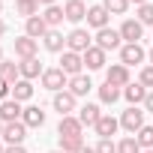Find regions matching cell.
I'll return each mask as SVG.
<instances>
[{"label": "cell", "mask_w": 153, "mask_h": 153, "mask_svg": "<svg viewBox=\"0 0 153 153\" xmlns=\"http://www.w3.org/2000/svg\"><path fill=\"white\" fill-rule=\"evenodd\" d=\"M42 87L60 93L63 87H69V75H66L60 66H57V69H45V72H42Z\"/></svg>", "instance_id": "cell-1"}, {"label": "cell", "mask_w": 153, "mask_h": 153, "mask_svg": "<svg viewBox=\"0 0 153 153\" xmlns=\"http://www.w3.org/2000/svg\"><path fill=\"white\" fill-rule=\"evenodd\" d=\"M90 33L87 30H81V27H75L69 36H66V51H75V54H84L87 48H90Z\"/></svg>", "instance_id": "cell-2"}, {"label": "cell", "mask_w": 153, "mask_h": 153, "mask_svg": "<svg viewBox=\"0 0 153 153\" xmlns=\"http://www.w3.org/2000/svg\"><path fill=\"white\" fill-rule=\"evenodd\" d=\"M120 30H111V27H102V30H96V45L108 54V51H114V48H123L120 45Z\"/></svg>", "instance_id": "cell-3"}, {"label": "cell", "mask_w": 153, "mask_h": 153, "mask_svg": "<svg viewBox=\"0 0 153 153\" xmlns=\"http://www.w3.org/2000/svg\"><path fill=\"white\" fill-rule=\"evenodd\" d=\"M60 69L69 75V78H75V75H81V69H84V57L75 54V51H63V57H60Z\"/></svg>", "instance_id": "cell-4"}, {"label": "cell", "mask_w": 153, "mask_h": 153, "mask_svg": "<svg viewBox=\"0 0 153 153\" xmlns=\"http://www.w3.org/2000/svg\"><path fill=\"white\" fill-rule=\"evenodd\" d=\"M144 57H147V54H144V48H141L138 42H135V45H132V42H126V45L120 48V63H123L126 69H129V66H135V63H144Z\"/></svg>", "instance_id": "cell-5"}, {"label": "cell", "mask_w": 153, "mask_h": 153, "mask_svg": "<svg viewBox=\"0 0 153 153\" xmlns=\"http://www.w3.org/2000/svg\"><path fill=\"white\" fill-rule=\"evenodd\" d=\"M24 138H27V126H24L21 120L3 126V141H6V147H15V144H21Z\"/></svg>", "instance_id": "cell-6"}, {"label": "cell", "mask_w": 153, "mask_h": 153, "mask_svg": "<svg viewBox=\"0 0 153 153\" xmlns=\"http://www.w3.org/2000/svg\"><path fill=\"white\" fill-rule=\"evenodd\" d=\"M120 126H123L126 132H132V135H135V132L144 126V111H138L135 105H132V108H126V111H123V117H120Z\"/></svg>", "instance_id": "cell-7"}, {"label": "cell", "mask_w": 153, "mask_h": 153, "mask_svg": "<svg viewBox=\"0 0 153 153\" xmlns=\"http://www.w3.org/2000/svg\"><path fill=\"white\" fill-rule=\"evenodd\" d=\"M21 114H24L21 102H15V99H3L0 102V120L3 123H15V120H21Z\"/></svg>", "instance_id": "cell-8"}, {"label": "cell", "mask_w": 153, "mask_h": 153, "mask_svg": "<svg viewBox=\"0 0 153 153\" xmlns=\"http://www.w3.org/2000/svg\"><path fill=\"white\" fill-rule=\"evenodd\" d=\"M141 33H144V24H141L138 18H126V21L120 24V36H123L126 42H132V45L141 39Z\"/></svg>", "instance_id": "cell-9"}, {"label": "cell", "mask_w": 153, "mask_h": 153, "mask_svg": "<svg viewBox=\"0 0 153 153\" xmlns=\"http://www.w3.org/2000/svg\"><path fill=\"white\" fill-rule=\"evenodd\" d=\"M81 129H84L81 120H78V117H72V114H69V117H60V123H57V135H60V138L81 135Z\"/></svg>", "instance_id": "cell-10"}, {"label": "cell", "mask_w": 153, "mask_h": 153, "mask_svg": "<svg viewBox=\"0 0 153 153\" xmlns=\"http://www.w3.org/2000/svg\"><path fill=\"white\" fill-rule=\"evenodd\" d=\"M108 15H111V12H108L102 3H96V6L87 9V24L96 27V30H102V27H108Z\"/></svg>", "instance_id": "cell-11"}, {"label": "cell", "mask_w": 153, "mask_h": 153, "mask_svg": "<svg viewBox=\"0 0 153 153\" xmlns=\"http://www.w3.org/2000/svg\"><path fill=\"white\" fill-rule=\"evenodd\" d=\"M45 33H48V24L42 21V15H33V18L24 21V36H30V39H45Z\"/></svg>", "instance_id": "cell-12"}, {"label": "cell", "mask_w": 153, "mask_h": 153, "mask_svg": "<svg viewBox=\"0 0 153 153\" xmlns=\"http://www.w3.org/2000/svg\"><path fill=\"white\" fill-rule=\"evenodd\" d=\"M105 81H108V84H117V87H126V84H129V69H126L123 63H114V66H108V72H105Z\"/></svg>", "instance_id": "cell-13"}, {"label": "cell", "mask_w": 153, "mask_h": 153, "mask_svg": "<svg viewBox=\"0 0 153 153\" xmlns=\"http://www.w3.org/2000/svg\"><path fill=\"white\" fill-rule=\"evenodd\" d=\"M147 93H150V90H147L141 81H135V84L129 81V84L123 87V96H126V102H129V105H138V102H144V99H147Z\"/></svg>", "instance_id": "cell-14"}, {"label": "cell", "mask_w": 153, "mask_h": 153, "mask_svg": "<svg viewBox=\"0 0 153 153\" xmlns=\"http://www.w3.org/2000/svg\"><path fill=\"white\" fill-rule=\"evenodd\" d=\"M54 108L60 111V117H69V114L75 111V96H72L69 90H60V93H54Z\"/></svg>", "instance_id": "cell-15"}, {"label": "cell", "mask_w": 153, "mask_h": 153, "mask_svg": "<svg viewBox=\"0 0 153 153\" xmlns=\"http://www.w3.org/2000/svg\"><path fill=\"white\" fill-rule=\"evenodd\" d=\"M36 48H39V42H36V39H30V36H21V39H15V54H18L21 60H30V57H36Z\"/></svg>", "instance_id": "cell-16"}, {"label": "cell", "mask_w": 153, "mask_h": 153, "mask_svg": "<svg viewBox=\"0 0 153 153\" xmlns=\"http://www.w3.org/2000/svg\"><path fill=\"white\" fill-rule=\"evenodd\" d=\"M81 57H84V66H87V69H102V66H105V51H102L99 45H90Z\"/></svg>", "instance_id": "cell-17"}, {"label": "cell", "mask_w": 153, "mask_h": 153, "mask_svg": "<svg viewBox=\"0 0 153 153\" xmlns=\"http://www.w3.org/2000/svg\"><path fill=\"white\" fill-rule=\"evenodd\" d=\"M99 117H102V111H99V105H93V102H87V105L78 108V120H81V126H96Z\"/></svg>", "instance_id": "cell-18"}, {"label": "cell", "mask_w": 153, "mask_h": 153, "mask_svg": "<svg viewBox=\"0 0 153 153\" xmlns=\"http://www.w3.org/2000/svg\"><path fill=\"white\" fill-rule=\"evenodd\" d=\"M21 123H24L27 129H36V126H42V123H45V111H42L39 105H30V108H24Z\"/></svg>", "instance_id": "cell-19"}, {"label": "cell", "mask_w": 153, "mask_h": 153, "mask_svg": "<svg viewBox=\"0 0 153 153\" xmlns=\"http://www.w3.org/2000/svg\"><path fill=\"white\" fill-rule=\"evenodd\" d=\"M18 69H21V78H27V81H33V78H42V63L36 60V57H30V60H21L18 63Z\"/></svg>", "instance_id": "cell-20"}, {"label": "cell", "mask_w": 153, "mask_h": 153, "mask_svg": "<svg viewBox=\"0 0 153 153\" xmlns=\"http://www.w3.org/2000/svg\"><path fill=\"white\" fill-rule=\"evenodd\" d=\"M90 87H93V81L87 78V75H75V78H69V93H72L75 99H78V96H87Z\"/></svg>", "instance_id": "cell-21"}, {"label": "cell", "mask_w": 153, "mask_h": 153, "mask_svg": "<svg viewBox=\"0 0 153 153\" xmlns=\"http://www.w3.org/2000/svg\"><path fill=\"white\" fill-rule=\"evenodd\" d=\"M63 12H66V21H72V24H78L81 18H87V6L81 3V0H69V3L63 6Z\"/></svg>", "instance_id": "cell-22"}, {"label": "cell", "mask_w": 153, "mask_h": 153, "mask_svg": "<svg viewBox=\"0 0 153 153\" xmlns=\"http://www.w3.org/2000/svg\"><path fill=\"white\" fill-rule=\"evenodd\" d=\"M117 126H120V120H114L111 114H102L99 123H96V135H99V138H111V135L117 132Z\"/></svg>", "instance_id": "cell-23"}, {"label": "cell", "mask_w": 153, "mask_h": 153, "mask_svg": "<svg viewBox=\"0 0 153 153\" xmlns=\"http://www.w3.org/2000/svg\"><path fill=\"white\" fill-rule=\"evenodd\" d=\"M18 78H21V69H18V63H12V60H3V63H0V81L15 84Z\"/></svg>", "instance_id": "cell-24"}, {"label": "cell", "mask_w": 153, "mask_h": 153, "mask_svg": "<svg viewBox=\"0 0 153 153\" xmlns=\"http://www.w3.org/2000/svg\"><path fill=\"white\" fill-rule=\"evenodd\" d=\"M30 96H33V84H30L27 78H18V81L12 84V99H15V102H27Z\"/></svg>", "instance_id": "cell-25"}, {"label": "cell", "mask_w": 153, "mask_h": 153, "mask_svg": "<svg viewBox=\"0 0 153 153\" xmlns=\"http://www.w3.org/2000/svg\"><path fill=\"white\" fill-rule=\"evenodd\" d=\"M63 45H66V36L60 30H48L45 33V48L54 51V54H63Z\"/></svg>", "instance_id": "cell-26"}, {"label": "cell", "mask_w": 153, "mask_h": 153, "mask_svg": "<svg viewBox=\"0 0 153 153\" xmlns=\"http://www.w3.org/2000/svg\"><path fill=\"white\" fill-rule=\"evenodd\" d=\"M120 96H123V90H120L117 84H108V81H105V84L99 87V102H105V105H114Z\"/></svg>", "instance_id": "cell-27"}, {"label": "cell", "mask_w": 153, "mask_h": 153, "mask_svg": "<svg viewBox=\"0 0 153 153\" xmlns=\"http://www.w3.org/2000/svg\"><path fill=\"white\" fill-rule=\"evenodd\" d=\"M63 18H66V12H63V6H48V9L42 12V21L48 24V30H54V27H57V24H60Z\"/></svg>", "instance_id": "cell-28"}, {"label": "cell", "mask_w": 153, "mask_h": 153, "mask_svg": "<svg viewBox=\"0 0 153 153\" xmlns=\"http://www.w3.org/2000/svg\"><path fill=\"white\" fill-rule=\"evenodd\" d=\"M15 12L24 15V21H27V18L39 15V3H36V0H15Z\"/></svg>", "instance_id": "cell-29"}, {"label": "cell", "mask_w": 153, "mask_h": 153, "mask_svg": "<svg viewBox=\"0 0 153 153\" xmlns=\"http://www.w3.org/2000/svg\"><path fill=\"white\" fill-rule=\"evenodd\" d=\"M84 147V135H72V138H60V150L63 153H78Z\"/></svg>", "instance_id": "cell-30"}, {"label": "cell", "mask_w": 153, "mask_h": 153, "mask_svg": "<svg viewBox=\"0 0 153 153\" xmlns=\"http://www.w3.org/2000/svg\"><path fill=\"white\" fill-rule=\"evenodd\" d=\"M135 141L141 144V150H153V126H141L135 132Z\"/></svg>", "instance_id": "cell-31"}, {"label": "cell", "mask_w": 153, "mask_h": 153, "mask_svg": "<svg viewBox=\"0 0 153 153\" xmlns=\"http://www.w3.org/2000/svg\"><path fill=\"white\" fill-rule=\"evenodd\" d=\"M117 153H141V144L135 141V135H126V138L117 144Z\"/></svg>", "instance_id": "cell-32"}, {"label": "cell", "mask_w": 153, "mask_h": 153, "mask_svg": "<svg viewBox=\"0 0 153 153\" xmlns=\"http://www.w3.org/2000/svg\"><path fill=\"white\" fill-rule=\"evenodd\" d=\"M102 6L111 12V15H123L129 9V0H102Z\"/></svg>", "instance_id": "cell-33"}, {"label": "cell", "mask_w": 153, "mask_h": 153, "mask_svg": "<svg viewBox=\"0 0 153 153\" xmlns=\"http://www.w3.org/2000/svg\"><path fill=\"white\" fill-rule=\"evenodd\" d=\"M138 21H141V24H153V3L138 6Z\"/></svg>", "instance_id": "cell-34"}, {"label": "cell", "mask_w": 153, "mask_h": 153, "mask_svg": "<svg viewBox=\"0 0 153 153\" xmlns=\"http://www.w3.org/2000/svg\"><path fill=\"white\" fill-rule=\"evenodd\" d=\"M96 153H117V144H114L111 138H99V144H96Z\"/></svg>", "instance_id": "cell-35"}, {"label": "cell", "mask_w": 153, "mask_h": 153, "mask_svg": "<svg viewBox=\"0 0 153 153\" xmlns=\"http://www.w3.org/2000/svg\"><path fill=\"white\" fill-rule=\"evenodd\" d=\"M138 81H141L144 87H153V66H144V69H141V75H138Z\"/></svg>", "instance_id": "cell-36"}, {"label": "cell", "mask_w": 153, "mask_h": 153, "mask_svg": "<svg viewBox=\"0 0 153 153\" xmlns=\"http://www.w3.org/2000/svg\"><path fill=\"white\" fill-rule=\"evenodd\" d=\"M12 93V84H6V81H0V102H3L6 96Z\"/></svg>", "instance_id": "cell-37"}, {"label": "cell", "mask_w": 153, "mask_h": 153, "mask_svg": "<svg viewBox=\"0 0 153 153\" xmlns=\"http://www.w3.org/2000/svg\"><path fill=\"white\" fill-rule=\"evenodd\" d=\"M144 108H147V111H153V90L147 93V99H144Z\"/></svg>", "instance_id": "cell-38"}, {"label": "cell", "mask_w": 153, "mask_h": 153, "mask_svg": "<svg viewBox=\"0 0 153 153\" xmlns=\"http://www.w3.org/2000/svg\"><path fill=\"white\" fill-rule=\"evenodd\" d=\"M6 153H27V150H24L21 144H15V147H6Z\"/></svg>", "instance_id": "cell-39"}, {"label": "cell", "mask_w": 153, "mask_h": 153, "mask_svg": "<svg viewBox=\"0 0 153 153\" xmlns=\"http://www.w3.org/2000/svg\"><path fill=\"white\" fill-rule=\"evenodd\" d=\"M36 3H42V6L48 9V6H57V0H36Z\"/></svg>", "instance_id": "cell-40"}, {"label": "cell", "mask_w": 153, "mask_h": 153, "mask_svg": "<svg viewBox=\"0 0 153 153\" xmlns=\"http://www.w3.org/2000/svg\"><path fill=\"white\" fill-rule=\"evenodd\" d=\"M78 153H96V147H87V144H84V147H81Z\"/></svg>", "instance_id": "cell-41"}, {"label": "cell", "mask_w": 153, "mask_h": 153, "mask_svg": "<svg viewBox=\"0 0 153 153\" xmlns=\"http://www.w3.org/2000/svg\"><path fill=\"white\" fill-rule=\"evenodd\" d=\"M129 3H135V6H144V3H150V0H129Z\"/></svg>", "instance_id": "cell-42"}, {"label": "cell", "mask_w": 153, "mask_h": 153, "mask_svg": "<svg viewBox=\"0 0 153 153\" xmlns=\"http://www.w3.org/2000/svg\"><path fill=\"white\" fill-rule=\"evenodd\" d=\"M6 33V24H3V18H0V36H3Z\"/></svg>", "instance_id": "cell-43"}, {"label": "cell", "mask_w": 153, "mask_h": 153, "mask_svg": "<svg viewBox=\"0 0 153 153\" xmlns=\"http://www.w3.org/2000/svg\"><path fill=\"white\" fill-rule=\"evenodd\" d=\"M3 126H6V123H3V120H0V138H3Z\"/></svg>", "instance_id": "cell-44"}, {"label": "cell", "mask_w": 153, "mask_h": 153, "mask_svg": "<svg viewBox=\"0 0 153 153\" xmlns=\"http://www.w3.org/2000/svg\"><path fill=\"white\" fill-rule=\"evenodd\" d=\"M147 57H150V66H153V48H150V54H147Z\"/></svg>", "instance_id": "cell-45"}, {"label": "cell", "mask_w": 153, "mask_h": 153, "mask_svg": "<svg viewBox=\"0 0 153 153\" xmlns=\"http://www.w3.org/2000/svg\"><path fill=\"white\" fill-rule=\"evenodd\" d=\"M0 63H3V48H0Z\"/></svg>", "instance_id": "cell-46"}, {"label": "cell", "mask_w": 153, "mask_h": 153, "mask_svg": "<svg viewBox=\"0 0 153 153\" xmlns=\"http://www.w3.org/2000/svg\"><path fill=\"white\" fill-rule=\"evenodd\" d=\"M0 153H6V147H3V144H0Z\"/></svg>", "instance_id": "cell-47"}, {"label": "cell", "mask_w": 153, "mask_h": 153, "mask_svg": "<svg viewBox=\"0 0 153 153\" xmlns=\"http://www.w3.org/2000/svg\"><path fill=\"white\" fill-rule=\"evenodd\" d=\"M0 12H3V0H0Z\"/></svg>", "instance_id": "cell-48"}, {"label": "cell", "mask_w": 153, "mask_h": 153, "mask_svg": "<svg viewBox=\"0 0 153 153\" xmlns=\"http://www.w3.org/2000/svg\"><path fill=\"white\" fill-rule=\"evenodd\" d=\"M141 153H153V150H141Z\"/></svg>", "instance_id": "cell-49"}, {"label": "cell", "mask_w": 153, "mask_h": 153, "mask_svg": "<svg viewBox=\"0 0 153 153\" xmlns=\"http://www.w3.org/2000/svg\"><path fill=\"white\" fill-rule=\"evenodd\" d=\"M54 153H63V150H54Z\"/></svg>", "instance_id": "cell-50"}]
</instances>
